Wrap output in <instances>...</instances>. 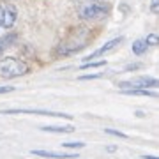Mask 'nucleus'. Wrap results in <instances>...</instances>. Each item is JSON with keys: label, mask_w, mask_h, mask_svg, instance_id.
Returning <instances> with one entry per match:
<instances>
[{"label": "nucleus", "mask_w": 159, "mask_h": 159, "mask_svg": "<svg viewBox=\"0 0 159 159\" xmlns=\"http://www.w3.org/2000/svg\"><path fill=\"white\" fill-rule=\"evenodd\" d=\"M110 14V4L108 2H101V0H96V2H89L85 6L80 7L78 16L85 21H94V20H102Z\"/></svg>", "instance_id": "1"}, {"label": "nucleus", "mask_w": 159, "mask_h": 159, "mask_svg": "<svg viewBox=\"0 0 159 159\" xmlns=\"http://www.w3.org/2000/svg\"><path fill=\"white\" fill-rule=\"evenodd\" d=\"M29 73V64L14 57H6L0 60V76L4 78H18Z\"/></svg>", "instance_id": "2"}, {"label": "nucleus", "mask_w": 159, "mask_h": 159, "mask_svg": "<svg viewBox=\"0 0 159 159\" xmlns=\"http://www.w3.org/2000/svg\"><path fill=\"white\" fill-rule=\"evenodd\" d=\"M18 20V9L11 4H0V27L11 29Z\"/></svg>", "instance_id": "3"}, {"label": "nucleus", "mask_w": 159, "mask_h": 159, "mask_svg": "<svg viewBox=\"0 0 159 159\" xmlns=\"http://www.w3.org/2000/svg\"><path fill=\"white\" fill-rule=\"evenodd\" d=\"M4 115H44V117H58V119L71 120L73 117L69 113H60V111H50V110H4Z\"/></svg>", "instance_id": "4"}, {"label": "nucleus", "mask_w": 159, "mask_h": 159, "mask_svg": "<svg viewBox=\"0 0 159 159\" xmlns=\"http://www.w3.org/2000/svg\"><path fill=\"white\" fill-rule=\"evenodd\" d=\"M133 87H140V89H159V80L150 78V76H140L131 81H120V89H133Z\"/></svg>", "instance_id": "5"}, {"label": "nucleus", "mask_w": 159, "mask_h": 159, "mask_svg": "<svg viewBox=\"0 0 159 159\" xmlns=\"http://www.w3.org/2000/svg\"><path fill=\"white\" fill-rule=\"evenodd\" d=\"M122 41H124V37H122V35H119V37H115V39L108 41L106 44H102L97 51H94L92 55H89V57H87V60H94V58H97V57H101V55H104V53L111 51L113 48H117V46H119L120 43H122Z\"/></svg>", "instance_id": "6"}, {"label": "nucleus", "mask_w": 159, "mask_h": 159, "mask_svg": "<svg viewBox=\"0 0 159 159\" xmlns=\"http://www.w3.org/2000/svg\"><path fill=\"white\" fill-rule=\"evenodd\" d=\"M34 156H39V157H48V159H76L78 154H66V152H51V150H39L35 148L32 150Z\"/></svg>", "instance_id": "7"}, {"label": "nucleus", "mask_w": 159, "mask_h": 159, "mask_svg": "<svg viewBox=\"0 0 159 159\" xmlns=\"http://www.w3.org/2000/svg\"><path fill=\"white\" fill-rule=\"evenodd\" d=\"M120 94L124 96H143V97H159L157 92H148L147 89H140V87H133V89H122Z\"/></svg>", "instance_id": "8"}, {"label": "nucleus", "mask_w": 159, "mask_h": 159, "mask_svg": "<svg viewBox=\"0 0 159 159\" xmlns=\"http://www.w3.org/2000/svg\"><path fill=\"white\" fill-rule=\"evenodd\" d=\"M41 129L44 133H73V125H43Z\"/></svg>", "instance_id": "9"}, {"label": "nucleus", "mask_w": 159, "mask_h": 159, "mask_svg": "<svg viewBox=\"0 0 159 159\" xmlns=\"http://www.w3.org/2000/svg\"><path fill=\"white\" fill-rule=\"evenodd\" d=\"M147 48H148V44L145 43V39H136L133 43V53L134 55H143L147 51Z\"/></svg>", "instance_id": "10"}, {"label": "nucleus", "mask_w": 159, "mask_h": 159, "mask_svg": "<svg viewBox=\"0 0 159 159\" xmlns=\"http://www.w3.org/2000/svg\"><path fill=\"white\" fill-rule=\"evenodd\" d=\"M106 66V60H96V62H87V64H81L80 69H96V67H104Z\"/></svg>", "instance_id": "11"}, {"label": "nucleus", "mask_w": 159, "mask_h": 159, "mask_svg": "<svg viewBox=\"0 0 159 159\" xmlns=\"http://www.w3.org/2000/svg\"><path fill=\"white\" fill-rule=\"evenodd\" d=\"M145 43H147L148 46H157L159 44V34H148L147 37H145Z\"/></svg>", "instance_id": "12"}, {"label": "nucleus", "mask_w": 159, "mask_h": 159, "mask_svg": "<svg viewBox=\"0 0 159 159\" xmlns=\"http://www.w3.org/2000/svg\"><path fill=\"white\" fill-rule=\"evenodd\" d=\"M16 39V35H7V37H4V39L0 41V51H4L7 48V46L11 44L12 41Z\"/></svg>", "instance_id": "13"}, {"label": "nucleus", "mask_w": 159, "mask_h": 159, "mask_svg": "<svg viewBox=\"0 0 159 159\" xmlns=\"http://www.w3.org/2000/svg\"><path fill=\"white\" fill-rule=\"evenodd\" d=\"M97 78H102L101 73H94V74H81V76H78V80H81V81H89V80H97Z\"/></svg>", "instance_id": "14"}, {"label": "nucleus", "mask_w": 159, "mask_h": 159, "mask_svg": "<svg viewBox=\"0 0 159 159\" xmlns=\"http://www.w3.org/2000/svg\"><path fill=\"white\" fill-rule=\"evenodd\" d=\"M83 145H85L83 142H66V143H62L64 148H81Z\"/></svg>", "instance_id": "15"}, {"label": "nucleus", "mask_w": 159, "mask_h": 159, "mask_svg": "<svg viewBox=\"0 0 159 159\" xmlns=\"http://www.w3.org/2000/svg\"><path fill=\"white\" fill-rule=\"evenodd\" d=\"M104 133L106 134H111V136H117V138H127V134H124V133H120V131H117V129H104Z\"/></svg>", "instance_id": "16"}, {"label": "nucleus", "mask_w": 159, "mask_h": 159, "mask_svg": "<svg viewBox=\"0 0 159 159\" xmlns=\"http://www.w3.org/2000/svg\"><path fill=\"white\" fill-rule=\"evenodd\" d=\"M150 11L154 14H159V0H154L152 4H150Z\"/></svg>", "instance_id": "17"}, {"label": "nucleus", "mask_w": 159, "mask_h": 159, "mask_svg": "<svg viewBox=\"0 0 159 159\" xmlns=\"http://www.w3.org/2000/svg\"><path fill=\"white\" fill-rule=\"evenodd\" d=\"M7 92H14V87H0V94H7Z\"/></svg>", "instance_id": "18"}, {"label": "nucleus", "mask_w": 159, "mask_h": 159, "mask_svg": "<svg viewBox=\"0 0 159 159\" xmlns=\"http://www.w3.org/2000/svg\"><path fill=\"white\" fill-rule=\"evenodd\" d=\"M138 67H142V64H133V66H127L125 71H134V69H138Z\"/></svg>", "instance_id": "19"}, {"label": "nucleus", "mask_w": 159, "mask_h": 159, "mask_svg": "<svg viewBox=\"0 0 159 159\" xmlns=\"http://www.w3.org/2000/svg\"><path fill=\"white\" fill-rule=\"evenodd\" d=\"M143 159H159V156H150V154H145Z\"/></svg>", "instance_id": "20"}, {"label": "nucleus", "mask_w": 159, "mask_h": 159, "mask_svg": "<svg viewBox=\"0 0 159 159\" xmlns=\"http://www.w3.org/2000/svg\"><path fill=\"white\" fill-rule=\"evenodd\" d=\"M106 150H108V152H115V150H117V147H115V145H108V147H106Z\"/></svg>", "instance_id": "21"}, {"label": "nucleus", "mask_w": 159, "mask_h": 159, "mask_svg": "<svg viewBox=\"0 0 159 159\" xmlns=\"http://www.w3.org/2000/svg\"><path fill=\"white\" fill-rule=\"evenodd\" d=\"M0 29H2V27H0Z\"/></svg>", "instance_id": "22"}]
</instances>
